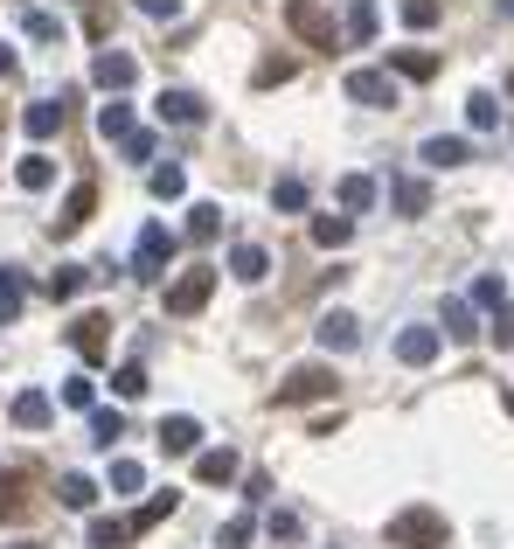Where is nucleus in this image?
I'll use <instances>...</instances> for the list:
<instances>
[{
	"label": "nucleus",
	"mask_w": 514,
	"mask_h": 549,
	"mask_svg": "<svg viewBox=\"0 0 514 549\" xmlns=\"http://www.w3.org/2000/svg\"><path fill=\"white\" fill-rule=\"evenodd\" d=\"M445 536H452V529H445L438 508H403V515L389 522V543L396 549H445Z\"/></svg>",
	"instance_id": "f257e3e1"
},
{
	"label": "nucleus",
	"mask_w": 514,
	"mask_h": 549,
	"mask_svg": "<svg viewBox=\"0 0 514 549\" xmlns=\"http://www.w3.org/2000/svg\"><path fill=\"white\" fill-rule=\"evenodd\" d=\"M285 21H292V35H299V42H313V49H341V28L327 21V7H320V0H285Z\"/></svg>",
	"instance_id": "f03ea898"
},
{
	"label": "nucleus",
	"mask_w": 514,
	"mask_h": 549,
	"mask_svg": "<svg viewBox=\"0 0 514 549\" xmlns=\"http://www.w3.org/2000/svg\"><path fill=\"white\" fill-rule=\"evenodd\" d=\"M209 292H216V272L195 265V272H181L174 285H167V313H174V320H195V313L209 306Z\"/></svg>",
	"instance_id": "7ed1b4c3"
},
{
	"label": "nucleus",
	"mask_w": 514,
	"mask_h": 549,
	"mask_svg": "<svg viewBox=\"0 0 514 549\" xmlns=\"http://www.w3.org/2000/svg\"><path fill=\"white\" fill-rule=\"evenodd\" d=\"M167 265H174V230H167V223H146V230H139V244H132V272L160 278Z\"/></svg>",
	"instance_id": "20e7f679"
},
{
	"label": "nucleus",
	"mask_w": 514,
	"mask_h": 549,
	"mask_svg": "<svg viewBox=\"0 0 514 549\" xmlns=\"http://www.w3.org/2000/svg\"><path fill=\"white\" fill-rule=\"evenodd\" d=\"M320 397H334V369L327 362H306V369H292L278 383V404H320Z\"/></svg>",
	"instance_id": "39448f33"
},
{
	"label": "nucleus",
	"mask_w": 514,
	"mask_h": 549,
	"mask_svg": "<svg viewBox=\"0 0 514 549\" xmlns=\"http://www.w3.org/2000/svg\"><path fill=\"white\" fill-rule=\"evenodd\" d=\"M355 105H369V112H389L396 105V77L389 70H348V84H341Z\"/></svg>",
	"instance_id": "423d86ee"
},
{
	"label": "nucleus",
	"mask_w": 514,
	"mask_h": 549,
	"mask_svg": "<svg viewBox=\"0 0 514 549\" xmlns=\"http://www.w3.org/2000/svg\"><path fill=\"white\" fill-rule=\"evenodd\" d=\"M313 334H320V348H327V355L362 348V320H355V313H341V306H334V313H320V327H313Z\"/></svg>",
	"instance_id": "0eeeda50"
},
{
	"label": "nucleus",
	"mask_w": 514,
	"mask_h": 549,
	"mask_svg": "<svg viewBox=\"0 0 514 549\" xmlns=\"http://www.w3.org/2000/svg\"><path fill=\"white\" fill-rule=\"evenodd\" d=\"M438 341H445L438 327H403V334H396V362H403V369H431V362H438Z\"/></svg>",
	"instance_id": "6e6552de"
},
{
	"label": "nucleus",
	"mask_w": 514,
	"mask_h": 549,
	"mask_svg": "<svg viewBox=\"0 0 514 549\" xmlns=\"http://www.w3.org/2000/svg\"><path fill=\"white\" fill-rule=\"evenodd\" d=\"M91 84H105V91H132V84H139V63H132L126 49H98V63H91Z\"/></svg>",
	"instance_id": "1a4fd4ad"
},
{
	"label": "nucleus",
	"mask_w": 514,
	"mask_h": 549,
	"mask_svg": "<svg viewBox=\"0 0 514 549\" xmlns=\"http://www.w3.org/2000/svg\"><path fill=\"white\" fill-rule=\"evenodd\" d=\"M70 348H77L84 362H105V348H112V320H105V313H84V320L70 327Z\"/></svg>",
	"instance_id": "9d476101"
},
{
	"label": "nucleus",
	"mask_w": 514,
	"mask_h": 549,
	"mask_svg": "<svg viewBox=\"0 0 514 549\" xmlns=\"http://www.w3.org/2000/svg\"><path fill=\"white\" fill-rule=\"evenodd\" d=\"M153 112H160L167 126H202V119H209V105H202L195 91H160V98H153Z\"/></svg>",
	"instance_id": "9b49d317"
},
{
	"label": "nucleus",
	"mask_w": 514,
	"mask_h": 549,
	"mask_svg": "<svg viewBox=\"0 0 514 549\" xmlns=\"http://www.w3.org/2000/svg\"><path fill=\"white\" fill-rule=\"evenodd\" d=\"M91 209H98V188H91V181H77V188L63 195V209H56V237L84 230V223H91Z\"/></svg>",
	"instance_id": "f8f14e48"
},
{
	"label": "nucleus",
	"mask_w": 514,
	"mask_h": 549,
	"mask_svg": "<svg viewBox=\"0 0 514 549\" xmlns=\"http://www.w3.org/2000/svg\"><path fill=\"white\" fill-rule=\"evenodd\" d=\"M195 445H202V424H195V417H160V452L181 459V452H195Z\"/></svg>",
	"instance_id": "ddd939ff"
},
{
	"label": "nucleus",
	"mask_w": 514,
	"mask_h": 549,
	"mask_svg": "<svg viewBox=\"0 0 514 549\" xmlns=\"http://www.w3.org/2000/svg\"><path fill=\"white\" fill-rule=\"evenodd\" d=\"M195 480H202V487H230V480H237V452H230V445L202 452V459H195Z\"/></svg>",
	"instance_id": "4468645a"
},
{
	"label": "nucleus",
	"mask_w": 514,
	"mask_h": 549,
	"mask_svg": "<svg viewBox=\"0 0 514 549\" xmlns=\"http://www.w3.org/2000/svg\"><path fill=\"white\" fill-rule=\"evenodd\" d=\"M21 133H28V139L63 133V98H42V105H28V112H21Z\"/></svg>",
	"instance_id": "2eb2a0df"
},
{
	"label": "nucleus",
	"mask_w": 514,
	"mask_h": 549,
	"mask_svg": "<svg viewBox=\"0 0 514 549\" xmlns=\"http://www.w3.org/2000/svg\"><path fill=\"white\" fill-rule=\"evenodd\" d=\"M417 160H431V167H466V160H473V146H466V139H424V146H417Z\"/></svg>",
	"instance_id": "dca6fc26"
},
{
	"label": "nucleus",
	"mask_w": 514,
	"mask_h": 549,
	"mask_svg": "<svg viewBox=\"0 0 514 549\" xmlns=\"http://www.w3.org/2000/svg\"><path fill=\"white\" fill-rule=\"evenodd\" d=\"M264 272H271V251H264V244H237V251H230V278L257 285Z\"/></svg>",
	"instance_id": "f3484780"
},
{
	"label": "nucleus",
	"mask_w": 514,
	"mask_h": 549,
	"mask_svg": "<svg viewBox=\"0 0 514 549\" xmlns=\"http://www.w3.org/2000/svg\"><path fill=\"white\" fill-rule=\"evenodd\" d=\"M49 417H56V404H49L42 390H21V397H14V424H21V431H42Z\"/></svg>",
	"instance_id": "a211bd4d"
},
{
	"label": "nucleus",
	"mask_w": 514,
	"mask_h": 549,
	"mask_svg": "<svg viewBox=\"0 0 514 549\" xmlns=\"http://www.w3.org/2000/svg\"><path fill=\"white\" fill-rule=\"evenodd\" d=\"M369 202H376V181L369 174H341V216H369Z\"/></svg>",
	"instance_id": "6ab92c4d"
},
{
	"label": "nucleus",
	"mask_w": 514,
	"mask_h": 549,
	"mask_svg": "<svg viewBox=\"0 0 514 549\" xmlns=\"http://www.w3.org/2000/svg\"><path fill=\"white\" fill-rule=\"evenodd\" d=\"M216 237H223V209L216 202H195L188 209V244H216Z\"/></svg>",
	"instance_id": "aec40b11"
},
{
	"label": "nucleus",
	"mask_w": 514,
	"mask_h": 549,
	"mask_svg": "<svg viewBox=\"0 0 514 549\" xmlns=\"http://www.w3.org/2000/svg\"><path fill=\"white\" fill-rule=\"evenodd\" d=\"M438 334H445V341H473V299H445Z\"/></svg>",
	"instance_id": "412c9836"
},
{
	"label": "nucleus",
	"mask_w": 514,
	"mask_h": 549,
	"mask_svg": "<svg viewBox=\"0 0 514 549\" xmlns=\"http://www.w3.org/2000/svg\"><path fill=\"white\" fill-rule=\"evenodd\" d=\"M28 515V473H0V522Z\"/></svg>",
	"instance_id": "4be33fe9"
},
{
	"label": "nucleus",
	"mask_w": 514,
	"mask_h": 549,
	"mask_svg": "<svg viewBox=\"0 0 514 549\" xmlns=\"http://www.w3.org/2000/svg\"><path fill=\"white\" fill-rule=\"evenodd\" d=\"M389 70L424 84V77H438V56H431V49H396V56H389Z\"/></svg>",
	"instance_id": "5701e85b"
},
{
	"label": "nucleus",
	"mask_w": 514,
	"mask_h": 549,
	"mask_svg": "<svg viewBox=\"0 0 514 549\" xmlns=\"http://www.w3.org/2000/svg\"><path fill=\"white\" fill-rule=\"evenodd\" d=\"M466 126H473V133H494V126H501V98H494V91H473V98H466Z\"/></svg>",
	"instance_id": "b1692460"
},
{
	"label": "nucleus",
	"mask_w": 514,
	"mask_h": 549,
	"mask_svg": "<svg viewBox=\"0 0 514 549\" xmlns=\"http://www.w3.org/2000/svg\"><path fill=\"white\" fill-rule=\"evenodd\" d=\"M14 181H21L28 195H42V188L56 181V167H49V153H21V167H14Z\"/></svg>",
	"instance_id": "393cba45"
},
{
	"label": "nucleus",
	"mask_w": 514,
	"mask_h": 549,
	"mask_svg": "<svg viewBox=\"0 0 514 549\" xmlns=\"http://www.w3.org/2000/svg\"><path fill=\"white\" fill-rule=\"evenodd\" d=\"M389 195H396V209H403V216H424V209H431V188H424L417 174H396V188H389Z\"/></svg>",
	"instance_id": "a878e982"
},
{
	"label": "nucleus",
	"mask_w": 514,
	"mask_h": 549,
	"mask_svg": "<svg viewBox=\"0 0 514 549\" xmlns=\"http://www.w3.org/2000/svg\"><path fill=\"white\" fill-rule=\"evenodd\" d=\"M348 237H355V216H313V244L320 251H341Z\"/></svg>",
	"instance_id": "bb28decb"
},
{
	"label": "nucleus",
	"mask_w": 514,
	"mask_h": 549,
	"mask_svg": "<svg viewBox=\"0 0 514 549\" xmlns=\"http://www.w3.org/2000/svg\"><path fill=\"white\" fill-rule=\"evenodd\" d=\"M132 536H139V529L119 522V515H98V522H91V549H126Z\"/></svg>",
	"instance_id": "cd10ccee"
},
{
	"label": "nucleus",
	"mask_w": 514,
	"mask_h": 549,
	"mask_svg": "<svg viewBox=\"0 0 514 549\" xmlns=\"http://www.w3.org/2000/svg\"><path fill=\"white\" fill-rule=\"evenodd\" d=\"M98 133H105V139H132V133H139V126H132V105H126V98L98 105Z\"/></svg>",
	"instance_id": "c85d7f7f"
},
{
	"label": "nucleus",
	"mask_w": 514,
	"mask_h": 549,
	"mask_svg": "<svg viewBox=\"0 0 514 549\" xmlns=\"http://www.w3.org/2000/svg\"><path fill=\"white\" fill-rule=\"evenodd\" d=\"M174 508H181V494H174V487H167V494H153V501H146V508H139V515H132V529H139V536H146V529H160V522H167V515H174Z\"/></svg>",
	"instance_id": "c756f323"
},
{
	"label": "nucleus",
	"mask_w": 514,
	"mask_h": 549,
	"mask_svg": "<svg viewBox=\"0 0 514 549\" xmlns=\"http://www.w3.org/2000/svg\"><path fill=\"white\" fill-rule=\"evenodd\" d=\"M14 320H21V272L0 265V327H14Z\"/></svg>",
	"instance_id": "7c9ffc66"
},
{
	"label": "nucleus",
	"mask_w": 514,
	"mask_h": 549,
	"mask_svg": "<svg viewBox=\"0 0 514 549\" xmlns=\"http://www.w3.org/2000/svg\"><path fill=\"white\" fill-rule=\"evenodd\" d=\"M56 501H63V508H91V501H98V487H91L84 473H63V480H56Z\"/></svg>",
	"instance_id": "2f4dec72"
},
{
	"label": "nucleus",
	"mask_w": 514,
	"mask_h": 549,
	"mask_svg": "<svg viewBox=\"0 0 514 549\" xmlns=\"http://www.w3.org/2000/svg\"><path fill=\"white\" fill-rule=\"evenodd\" d=\"M348 42H376V0H348Z\"/></svg>",
	"instance_id": "473e14b6"
},
{
	"label": "nucleus",
	"mask_w": 514,
	"mask_h": 549,
	"mask_svg": "<svg viewBox=\"0 0 514 549\" xmlns=\"http://www.w3.org/2000/svg\"><path fill=\"white\" fill-rule=\"evenodd\" d=\"M42 292H49V299H77V292H84V265H56Z\"/></svg>",
	"instance_id": "72a5a7b5"
},
{
	"label": "nucleus",
	"mask_w": 514,
	"mask_h": 549,
	"mask_svg": "<svg viewBox=\"0 0 514 549\" xmlns=\"http://www.w3.org/2000/svg\"><path fill=\"white\" fill-rule=\"evenodd\" d=\"M21 28H28V42H63V21H56V14H42V7H28V14H21Z\"/></svg>",
	"instance_id": "f704fd0d"
},
{
	"label": "nucleus",
	"mask_w": 514,
	"mask_h": 549,
	"mask_svg": "<svg viewBox=\"0 0 514 549\" xmlns=\"http://www.w3.org/2000/svg\"><path fill=\"white\" fill-rule=\"evenodd\" d=\"M153 195H160V202H181V195H188V174H181L174 160H167V167H153Z\"/></svg>",
	"instance_id": "c9c22d12"
},
{
	"label": "nucleus",
	"mask_w": 514,
	"mask_h": 549,
	"mask_svg": "<svg viewBox=\"0 0 514 549\" xmlns=\"http://www.w3.org/2000/svg\"><path fill=\"white\" fill-rule=\"evenodd\" d=\"M473 306H487V313H501V306H508V285H501L494 272H480V278H473Z\"/></svg>",
	"instance_id": "e433bc0d"
},
{
	"label": "nucleus",
	"mask_w": 514,
	"mask_h": 549,
	"mask_svg": "<svg viewBox=\"0 0 514 549\" xmlns=\"http://www.w3.org/2000/svg\"><path fill=\"white\" fill-rule=\"evenodd\" d=\"M271 202H278L285 216H299V209H306V181H299V174H285V181L271 188Z\"/></svg>",
	"instance_id": "4c0bfd02"
},
{
	"label": "nucleus",
	"mask_w": 514,
	"mask_h": 549,
	"mask_svg": "<svg viewBox=\"0 0 514 549\" xmlns=\"http://www.w3.org/2000/svg\"><path fill=\"white\" fill-rule=\"evenodd\" d=\"M91 438H98V445H119V438H126V417L119 411H91Z\"/></svg>",
	"instance_id": "58836bf2"
},
{
	"label": "nucleus",
	"mask_w": 514,
	"mask_h": 549,
	"mask_svg": "<svg viewBox=\"0 0 514 549\" xmlns=\"http://www.w3.org/2000/svg\"><path fill=\"white\" fill-rule=\"evenodd\" d=\"M112 487H119V494H139V487H146V466H139V459H119V466H112Z\"/></svg>",
	"instance_id": "ea45409f"
},
{
	"label": "nucleus",
	"mask_w": 514,
	"mask_h": 549,
	"mask_svg": "<svg viewBox=\"0 0 514 549\" xmlns=\"http://www.w3.org/2000/svg\"><path fill=\"white\" fill-rule=\"evenodd\" d=\"M91 397H98L91 376H63V404H70V411H91Z\"/></svg>",
	"instance_id": "a19ab883"
},
{
	"label": "nucleus",
	"mask_w": 514,
	"mask_h": 549,
	"mask_svg": "<svg viewBox=\"0 0 514 549\" xmlns=\"http://www.w3.org/2000/svg\"><path fill=\"white\" fill-rule=\"evenodd\" d=\"M403 28H438V0H403Z\"/></svg>",
	"instance_id": "79ce46f5"
},
{
	"label": "nucleus",
	"mask_w": 514,
	"mask_h": 549,
	"mask_svg": "<svg viewBox=\"0 0 514 549\" xmlns=\"http://www.w3.org/2000/svg\"><path fill=\"white\" fill-rule=\"evenodd\" d=\"M112 390H119V397H146V369H139V362H126V369L112 376Z\"/></svg>",
	"instance_id": "37998d69"
},
{
	"label": "nucleus",
	"mask_w": 514,
	"mask_h": 549,
	"mask_svg": "<svg viewBox=\"0 0 514 549\" xmlns=\"http://www.w3.org/2000/svg\"><path fill=\"white\" fill-rule=\"evenodd\" d=\"M285 77H292V56H264L257 63V84H285Z\"/></svg>",
	"instance_id": "c03bdc74"
},
{
	"label": "nucleus",
	"mask_w": 514,
	"mask_h": 549,
	"mask_svg": "<svg viewBox=\"0 0 514 549\" xmlns=\"http://www.w3.org/2000/svg\"><path fill=\"white\" fill-rule=\"evenodd\" d=\"M251 529H257L251 515H237V522H223V549H244V543H251Z\"/></svg>",
	"instance_id": "a18cd8bd"
},
{
	"label": "nucleus",
	"mask_w": 514,
	"mask_h": 549,
	"mask_svg": "<svg viewBox=\"0 0 514 549\" xmlns=\"http://www.w3.org/2000/svg\"><path fill=\"white\" fill-rule=\"evenodd\" d=\"M119 146H126V160H153V146H160V139H153V133H132V139H119Z\"/></svg>",
	"instance_id": "49530a36"
},
{
	"label": "nucleus",
	"mask_w": 514,
	"mask_h": 549,
	"mask_svg": "<svg viewBox=\"0 0 514 549\" xmlns=\"http://www.w3.org/2000/svg\"><path fill=\"white\" fill-rule=\"evenodd\" d=\"M132 7L153 14V21H174V14H181V0H132Z\"/></svg>",
	"instance_id": "de8ad7c7"
},
{
	"label": "nucleus",
	"mask_w": 514,
	"mask_h": 549,
	"mask_svg": "<svg viewBox=\"0 0 514 549\" xmlns=\"http://www.w3.org/2000/svg\"><path fill=\"white\" fill-rule=\"evenodd\" d=\"M494 341H501V348H514V306H501V313H494Z\"/></svg>",
	"instance_id": "09e8293b"
},
{
	"label": "nucleus",
	"mask_w": 514,
	"mask_h": 549,
	"mask_svg": "<svg viewBox=\"0 0 514 549\" xmlns=\"http://www.w3.org/2000/svg\"><path fill=\"white\" fill-rule=\"evenodd\" d=\"M14 70H21V56H14V49L0 42V77H14Z\"/></svg>",
	"instance_id": "8fccbe9b"
},
{
	"label": "nucleus",
	"mask_w": 514,
	"mask_h": 549,
	"mask_svg": "<svg viewBox=\"0 0 514 549\" xmlns=\"http://www.w3.org/2000/svg\"><path fill=\"white\" fill-rule=\"evenodd\" d=\"M7 549H42V543H7Z\"/></svg>",
	"instance_id": "3c124183"
},
{
	"label": "nucleus",
	"mask_w": 514,
	"mask_h": 549,
	"mask_svg": "<svg viewBox=\"0 0 514 549\" xmlns=\"http://www.w3.org/2000/svg\"><path fill=\"white\" fill-rule=\"evenodd\" d=\"M508 411H514V397H508Z\"/></svg>",
	"instance_id": "603ef678"
}]
</instances>
